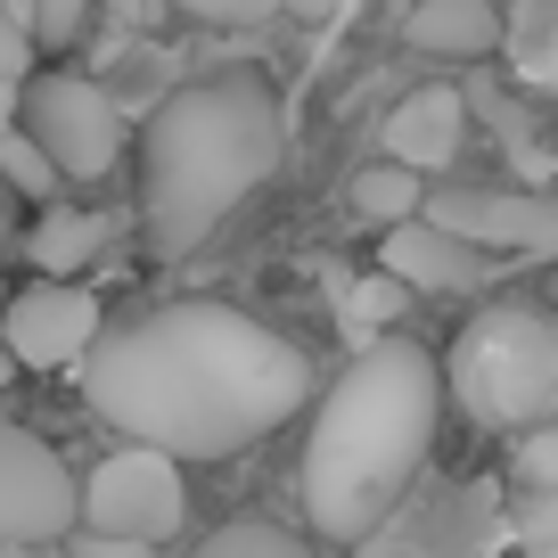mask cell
<instances>
[{
    "mask_svg": "<svg viewBox=\"0 0 558 558\" xmlns=\"http://www.w3.org/2000/svg\"><path fill=\"white\" fill-rule=\"evenodd\" d=\"M83 402L132 444L173 460H230L304 411L313 362L296 337L214 296H181L90 337Z\"/></svg>",
    "mask_w": 558,
    "mask_h": 558,
    "instance_id": "1",
    "label": "cell"
},
{
    "mask_svg": "<svg viewBox=\"0 0 558 558\" xmlns=\"http://www.w3.org/2000/svg\"><path fill=\"white\" fill-rule=\"evenodd\" d=\"M436 353L411 337H369L345 362V378L320 395L313 436H304V525L329 542H369L436 452Z\"/></svg>",
    "mask_w": 558,
    "mask_h": 558,
    "instance_id": "2",
    "label": "cell"
},
{
    "mask_svg": "<svg viewBox=\"0 0 558 558\" xmlns=\"http://www.w3.org/2000/svg\"><path fill=\"white\" fill-rule=\"evenodd\" d=\"M279 99L263 74H197L157 99L140 132V214L157 255H190L222 230L239 197H255L279 165Z\"/></svg>",
    "mask_w": 558,
    "mask_h": 558,
    "instance_id": "3",
    "label": "cell"
},
{
    "mask_svg": "<svg viewBox=\"0 0 558 558\" xmlns=\"http://www.w3.org/2000/svg\"><path fill=\"white\" fill-rule=\"evenodd\" d=\"M444 402L493 427V436H518L558 418V320L534 304H493L460 329L452 362H444Z\"/></svg>",
    "mask_w": 558,
    "mask_h": 558,
    "instance_id": "4",
    "label": "cell"
},
{
    "mask_svg": "<svg viewBox=\"0 0 558 558\" xmlns=\"http://www.w3.org/2000/svg\"><path fill=\"white\" fill-rule=\"evenodd\" d=\"M17 132L41 140L58 181H107L123 157V107L90 74H25L17 83Z\"/></svg>",
    "mask_w": 558,
    "mask_h": 558,
    "instance_id": "5",
    "label": "cell"
},
{
    "mask_svg": "<svg viewBox=\"0 0 558 558\" xmlns=\"http://www.w3.org/2000/svg\"><path fill=\"white\" fill-rule=\"evenodd\" d=\"M181 518H190V485H181V460L157 444H123L74 485V525H90V534L165 542L181 534Z\"/></svg>",
    "mask_w": 558,
    "mask_h": 558,
    "instance_id": "6",
    "label": "cell"
},
{
    "mask_svg": "<svg viewBox=\"0 0 558 558\" xmlns=\"http://www.w3.org/2000/svg\"><path fill=\"white\" fill-rule=\"evenodd\" d=\"M74 534V469L17 418H0V550Z\"/></svg>",
    "mask_w": 558,
    "mask_h": 558,
    "instance_id": "7",
    "label": "cell"
},
{
    "mask_svg": "<svg viewBox=\"0 0 558 558\" xmlns=\"http://www.w3.org/2000/svg\"><path fill=\"white\" fill-rule=\"evenodd\" d=\"M99 337V296L74 279H34L25 296L0 304V353L17 369H74Z\"/></svg>",
    "mask_w": 558,
    "mask_h": 558,
    "instance_id": "8",
    "label": "cell"
},
{
    "mask_svg": "<svg viewBox=\"0 0 558 558\" xmlns=\"http://www.w3.org/2000/svg\"><path fill=\"white\" fill-rule=\"evenodd\" d=\"M427 222L452 230L469 246H558V197H525V190H436L418 197Z\"/></svg>",
    "mask_w": 558,
    "mask_h": 558,
    "instance_id": "9",
    "label": "cell"
},
{
    "mask_svg": "<svg viewBox=\"0 0 558 558\" xmlns=\"http://www.w3.org/2000/svg\"><path fill=\"white\" fill-rule=\"evenodd\" d=\"M509 534H518V558H558V418L518 427V460H509Z\"/></svg>",
    "mask_w": 558,
    "mask_h": 558,
    "instance_id": "10",
    "label": "cell"
},
{
    "mask_svg": "<svg viewBox=\"0 0 558 558\" xmlns=\"http://www.w3.org/2000/svg\"><path fill=\"white\" fill-rule=\"evenodd\" d=\"M485 263H493L485 246H469V239H452V230H436L427 214H411V222L386 230L378 271H395L402 288H427V296H460V288L485 279Z\"/></svg>",
    "mask_w": 558,
    "mask_h": 558,
    "instance_id": "11",
    "label": "cell"
},
{
    "mask_svg": "<svg viewBox=\"0 0 558 558\" xmlns=\"http://www.w3.org/2000/svg\"><path fill=\"white\" fill-rule=\"evenodd\" d=\"M378 140H386V157L411 165V173H444V165L460 157V140H469V99H460L452 83H427L386 116Z\"/></svg>",
    "mask_w": 558,
    "mask_h": 558,
    "instance_id": "12",
    "label": "cell"
},
{
    "mask_svg": "<svg viewBox=\"0 0 558 558\" xmlns=\"http://www.w3.org/2000/svg\"><path fill=\"white\" fill-rule=\"evenodd\" d=\"M107 246H116V214L107 206H41V222L25 230V263H34L41 279L90 271Z\"/></svg>",
    "mask_w": 558,
    "mask_h": 558,
    "instance_id": "13",
    "label": "cell"
},
{
    "mask_svg": "<svg viewBox=\"0 0 558 558\" xmlns=\"http://www.w3.org/2000/svg\"><path fill=\"white\" fill-rule=\"evenodd\" d=\"M402 34L427 58H485L501 50V0H418Z\"/></svg>",
    "mask_w": 558,
    "mask_h": 558,
    "instance_id": "14",
    "label": "cell"
},
{
    "mask_svg": "<svg viewBox=\"0 0 558 558\" xmlns=\"http://www.w3.org/2000/svg\"><path fill=\"white\" fill-rule=\"evenodd\" d=\"M418 197H427V173H411V165H395V157L362 165V181H353V214H362V222H378V230L411 222Z\"/></svg>",
    "mask_w": 558,
    "mask_h": 558,
    "instance_id": "15",
    "label": "cell"
},
{
    "mask_svg": "<svg viewBox=\"0 0 558 558\" xmlns=\"http://www.w3.org/2000/svg\"><path fill=\"white\" fill-rule=\"evenodd\" d=\"M402 304H411V288H402L395 271H362V279H345L337 320H345V337H362V345H369V329H395Z\"/></svg>",
    "mask_w": 558,
    "mask_h": 558,
    "instance_id": "16",
    "label": "cell"
},
{
    "mask_svg": "<svg viewBox=\"0 0 558 558\" xmlns=\"http://www.w3.org/2000/svg\"><path fill=\"white\" fill-rule=\"evenodd\" d=\"M190 558H313V542L271 525V518H230L222 534H206Z\"/></svg>",
    "mask_w": 558,
    "mask_h": 558,
    "instance_id": "17",
    "label": "cell"
},
{
    "mask_svg": "<svg viewBox=\"0 0 558 558\" xmlns=\"http://www.w3.org/2000/svg\"><path fill=\"white\" fill-rule=\"evenodd\" d=\"M0 181H9L17 197H34V206H50V197H58V165L41 157V140L17 132V123H0Z\"/></svg>",
    "mask_w": 558,
    "mask_h": 558,
    "instance_id": "18",
    "label": "cell"
},
{
    "mask_svg": "<svg viewBox=\"0 0 558 558\" xmlns=\"http://www.w3.org/2000/svg\"><path fill=\"white\" fill-rule=\"evenodd\" d=\"M501 41L525 66H542L558 50V0H501Z\"/></svg>",
    "mask_w": 558,
    "mask_h": 558,
    "instance_id": "19",
    "label": "cell"
},
{
    "mask_svg": "<svg viewBox=\"0 0 558 558\" xmlns=\"http://www.w3.org/2000/svg\"><path fill=\"white\" fill-rule=\"evenodd\" d=\"M197 25H263V17H329L337 0H181Z\"/></svg>",
    "mask_w": 558,
    "mask_h": 558,
    "instance_id": "20",
    "label": "cell"
},
{
    "mask_svg": "<svg viewBox=\"0 0 558 558\" xmlns=\"http://www.w3.org/2000/svg\"><path fill=\"white\" fill-rule=\"evenodd\" d=\"M90 9H99V0H34V9H25V41H34V50H74V41L90 34Z\"/></svg>",
    "mask_w": 558,
    "mask_h": 558,
    "instance_id": "21",
    "label": "cell"
},
{
    "mask_svg": "<svg viewBox=\"0 0 558 558\" xmlns=\"http://www.w3.org/2000/svg\"><path fill=\"white\" fill-rule=\"evenodd\" d=\"M25 74H34V41H25V25L0 9V90H17Z\"/></svg>",
    "mask_w": 558,
    "mask_h": 558,
    "instance_id": "22",
    "label": "cell"
},
{
    "mask_svg": "<svg viewBox=\"0 0 558 558\" xmlns=\"http://www.w3.org/2000/svg\"><path fill=\"white\" fill-rule=\"evenodd\" d=\"M66 558H157V542H132V534H66Z\"/></svg>",
    "mask_w": 558,
    "mask_h": 558,
    "instance_id": "23",
    "label": "cell"
},
{
    "mask_svg": "<svg viewBox=\"0 0 558 558\" xmlns=\"http://www.w3.org/2000/svg\"><path fill=\"white\" fill-rule=\"evenodd\" d=\"M99 9H107L116 25H123V17H140V0H99Z\"/></svg>",
    "mask_w": 558,
    "mask_h": 558,
    "instance_id": "24",
    "label": "cell"
},
{
    "mask_svg": "<svg viewBox=\"0 0 558 558\" xmlns=\"http://www.w3.org/2000/svg\"><path fill=\"white\" fill-rule=\"evenodd\" d=\"M9 378H17V362H9V353H0V386H9Z\"/></svg>",
    "mask_w": 558,
    "mask_h": 558,
    "instance_id": "25",
    "label": "cell"
},
{
    "mask_svg": "<svg viewBox=\"0 0 558 558\" xmlns=\"http://www.w3.org/2000/svg\"><path fill=\"white\" fill-rule=\"evenodd\" d=\"M0 304H9V279H0Z\"/></svg>",
    "mask_w": 558,
    "mask_h": 558,
    "instance_id": "26",
    "label": "cell"
},
{
    "mask_svg": "<svg viewBox=\"0 0 558 558\" xmlns=\"http://www.w3.org/2000/svg\"><path fill=\"white\" fill-rule=\"evenodd\" d=\"M0 99H9V90H0ZM0 123H9V116H0Z\"/></svg>",
    "mask_w": 558,
    "mask_h": 558,
    "instance_id": "27",
    "label": "cell"
}]
</instances>
